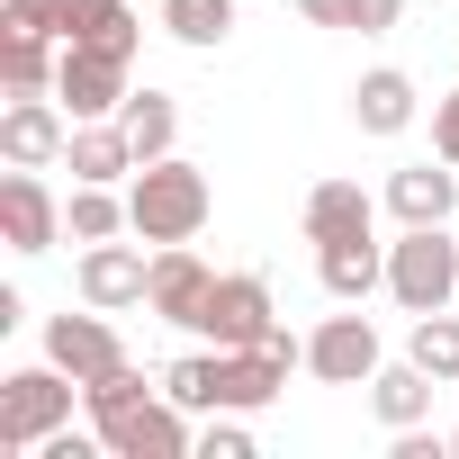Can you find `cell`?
<instances>
[{
    "mask_svg": "<svg viewBox=\"0 0 459 459\" xmlns=\"http://www.w3.org/2000/svg\"><path fill=\"white\" fill-rule=\"evenodd\" d=\"M198 459H253V432L244 423H207L198 432Z\"/></svg>",
    "mask_w": 459,
    "mask_h": 459,
    "instance_id": "cell-27",
    "label": "cell"
},
{
    "mask_svg": "<svg viewBox=\"0 0 459 459\" xmlns=\"http://www.w3.org/2000/svg\"><path fill=\"white\" fill-rule=\"evenodd\" d=\"M198 333H207L216 351H253V342L271 333V280H262V271H225V280L207 289V307H198Z\"/></svg>",
    "mask_w": 459,
    "mask_h": 459,
    "instance_id": "cell-5",
    "label": "cell"
},
{
    "mask_svg": "<svg viewBox=\"0 0 459 459\" xmlns=\"http://www.w3.org/2000/svg\"><path fill=\"white\" fill-rule=\"evenodd\" d=\"M64 100L55 91H10V117H0V153L10 162H28V171H46V162H64Z\"/></svg>",
    "mask_w": 459,
    "mask_h": 459,
    "instance_id": "cell-9",
    "label": "cell"
},
{
    "mask_svg": "<svg viewBox=\"0 0 459 459\" xmlns=\"http://www.w3.org/2000/svg\"><path fill=\"white\" fill-rule=\"evenodd\" d=\"M91 396V423H100V450H117V459H189L198 441H189V405H171V396H144V378H135V360L126 369H108V378H91L82 387Z\"/></svg>",
    "mask_w": 459,
    "mask_h": 459,
    "instance_id": "cell-1",
    "label": "cell"
},
{
    "mask_svg": "<svg viewBox=\"0 0 459 459\" xmlns=\"http://www.w3.org/2000/svg\"><path fill=\"white\" fill-rule=\"evenodd\" d=\"M307 369H316L325 387H369V378H378V333H369V316H325V325L307 333Z\"/></svg>",
    "mask_w": 459,
    "mask_h": 459,
    "instance_id": "cell-8",
    "label": "cell"
},
{
    "mask_svg": "<svg viewBox=\"0 0 459 459\" xmlns=\"http://www.w3.org/2000/svg\"><path fill=\"white\" fill-rule=\"evenodd\" d=\"M55 37H37V28H10L0 37V73H10V91H55Z\"/></svg>",
    "mask_w": 459,
    "mask_h": 459,
    "instance_id": "cell-21",
    "label": "cell"
},
{
    "mask_svg": "<svg viewBox=\"0 0 459 459\" xmlns=\"http://www.w3.org/2000/svg\"><path fill=\"white\" fill-rule=\"evenodd\" d=\"M55 100H64L73 117H117V108H126V55H108V46H64Z\"/></svg>",
    "mask_w": 459,
    "mask_h": 459,
    "instance_id": "cell-6",
    "label": "cell"
},
{
    "mask_svg": "<svg viewBox=\"0 0 459 459\" xmlns=\"http://www.w3.org/2000/svg\"><path fill=\"white\" fill-rule=\"evenodd\" d=\"M73 369H10V378H0V450H37L46 432H64L73 423Z\"/></svg>",
    "mask_w": 459,
    "mask_h": 459,
    "instance_id": "cell-3",
    "label": "cell"
},
{
    "mask_svg": "<svg viewBox=\"0 0 459 459\" xmlns=\"http://www.w3.org/2000/svg\"><path fill=\"white\" fill-rule=\"evenodd\" d=\"M117 126H126V144H135V171H144V162H162V153H171V135H180V108H171V91H126Z\"/></svg>",
    "mask_w": 459,
    "mask_h": 459,
    "instance_id": "cell-19",
    "label": "cell"
},
{
    "mask_svg": "<svg viewBox=\"0 0 459 459\" xmlns=\"http://www.w3.org/2000/svg\"><path fill=\"white\" fill-rule=\"evenodd\" d=\"M64 10H73V0H0V19L37 28V37H64Z\"/></svg>",
    "mask_w": 459,
    "mask_h": 459,
    "instance_id": "cell-26",
    "label": "cell"
},
{
    "mask_svg": "<svg viewBox=\"0 0 459 459\" xmlns=\"http://www.w3.org/2000/svg\"><path fill=\"white\" fill-rule=\"evenodd\" d=\"M387 207L405 216V225H450V207H459V162H405L396 180H387Z\"/></svg>",
    "mask_w": 459,
    "mask_h": 459,
    "instance_id": "cell-13",
    "label": "cell"
},
{
    "mask_svg": "<svg viewBox=\"0 0 459 459\" xmlns=\"http://www.w3.org/2000/svg\"><path fill=\"white\" fill-rule=\"evenodd\" d=\"M405 360H423V369L450 387V378H459V316H441V307H432V316H414V333H405Z\"/></svg>",
    "mask_w": 459,
    "mask_h": 459,
    "instance_id": "cell-24",
    "label": "cell"
},
{
    "mask_svg": "<svg viewBox=\"0 0 459 459\" xmlns=\"http://www.w3.org/2000/svg\"><path fill=\"white\" fill-rule=\"evenodd\" d=\"M450 289H459V244L441 225H405V244H387V298L405 316H432L450 307Z\"/></svg>",
    "mask_w": 459,
    "mask_h": 459,
    "instance_id": "cell-4",
    "label": "cell"
},
{
    "mask_svg": "<svg viewBox=\"0 0 459 459\" xmlns=\"http://www.w3.org/2000/svg\"><path fill=\"white\" fill-rule=\"evenodd\" d=\"M64 162H73V180H126V171H135V144H126V126L82 117L73 144H64Z\"/></svg>",
    "mask_w": 459,
    "mask_h": 459,
    "instance_id": "cell-17",
    "label": "cell"
},
{
    "mask_svg": "<svg viewBox=\"0 0 459 459\" xmlns=\"http://www.w3.org/2000/svg\"><path fill=\"white\" fill-rule=\"evenodd\" d=\"M153 10H162V0H153Z\"/></svg>",
    "mask_w": 459,
    "mask_h": 459,
    "instance_id": "cell-32",
    "label": "cell"
},
{
    "mask_svg": "<svg viewBox=\"0 0 459 459\" xmlns=\"http://www.w3.org/2000/svg\"><path fill=\"white\" fill-rule=\"evenodd\" d=\"M162 396H171V405H189V414H216V351L171 360V369H162Z\"/></svg>",
    "mask_w": 459,
    "mask_h": 459,
    "instance_id": "cell-25",
    "label": "cell"
},
{
    "mask_svg": "<svg viewBox=\"0 0 459 459\" xmlns=\"http://www.w3.org/2000/svg\"><path fill=\"white\" fill-rule=\"evenodd\" d=\"M369 405H378V423H396V432H405V423H423V414H432V369H423V360H396V369L378 360Z\"/></svg>",
    "mask_w": 459,
    "mask_h": 459,
    "instance_id": "cell-20",
    "label": "cell"
},
{
    "mask_svg": "<svg viewBox=\"0 0 459 459\" xmlns=\"http://www.w3.org/2000/svg\"><path fill=\"white\" fill-rule=\"evenodd\" d=\"M0 235H10V253H55V235H64V207L46 198V180L28 162L0 180Z\"/></svg>",
    "mask_w": 459,
    "mask_h": 459,
    "instance_id": "cell-10",
    "label": "cell"
},
{
    "mask_svg": "<svg viewBox=\"0 0 459 459\" xmlns=\"http://www.w3.org/2000/svg\"><path fill=\"white\" fill-rule=\"evenodd\" d=\"M207 207H216V189H207V171L180 162V153L144 162L135 189H126V225H135L144 244H189L198 225H207Z\"/></svg>",
    "mask_w": 459,
    "mask_h": 459,
    "instance_id": "cell-2",
    "label": "cell"
},
{
    "mask_svg": "<svg viewBox=\"0 0 459 459\" xmlns=\"http://www.w3.org/2000/svg\"><path fill=\"white\" fill-rule=\"evenodd\" d=\"M307 28H360V0H298Z\"/></svg>",
    "mask_w": 459,
    "mask_h": 459,
    "instance_id": "cell-28",
    "label": "cell"
},
{
    "mask_svg": "<svg viewBox=\"0 0 459 459\" xmlns=\"http://www.w3.org/2000/svg\"><path fill=\"white\" fill-rule=\"evenodd\" d=\"M207 262L189 253V244H162L153 253V289H144V307L162 316V325H198V307H207Z\"/></svg>",
    "mask_w": 459,
    "mask_h": 459,
    "instance_id": "cell-12",
    "label": "cell"
},
{
    "mask_svg": "<svg viewBox=\"0 0 459 459\" xmlns=\"http://www.w3.org/2000/svg\"><path fill=\"white\" fill-rule=\"evenodd\" d=\"M64 46H108L135 64V0H73L64 10Z\"/></svg>",
    "mask_w": 459,
    "mask_h": 459,
    "instance_id": "cell-18",
    "label": "cell"
},
{
    "mask_svg": "<svg viewBox=\"0 0 459 459\" xmlns=\"http://www.w3.org/2000/svg\"><path fill=\"white\" fill-rule=\"evenodd\" d=\"M162 28L180 46H225L235 37V0H162Z\"/></svg>",
    "mask_w": 459,
    "mask_h": 459,
    "instance_id": "cell-23",
    "label": "cell"
},
{
    "mask_svg": "<svg viewBox=\"0 0 459 459\" xmlns=\"http://www.w3.org/2000/svg\"><path fill=\"white\" fill-rule=\"evenodd\" d=\"M432 144H441V162H459V91L432 100Z\"/></svg>",
    "mask_w": 459,
    "mask_h": 459,
    "instance_id": "cell-29",
    "label": "cell"
},
{
    "mask_svg": "<svg viewBox=\"0 0 459 459\" xmlns=\"http://www.w3.org/2000/svg\"><path fill=\"white\" fill-rule=\"evenodd\" d=\"M351 117H360V135H405V126H414V82H405L396 64L360 73V91H351Z\"/></svg>",
    "mask_w": 459,
    "mask_h": 459,
    "instance_id": "cell-15",
    "label": "cell"
},
{
    "mask_svg": "<svg viewBox=\"0 0 459 459\" xmlns=\"http://www.w3.org/2000/svg\"><path fill=\"white\" fill-rule=\"evenodd\" d=\"M144 289H153V262H144L135 244L108 235V244L82 253V307H108V316H117V307H144Z\"/></svg>",
    "mask_w": 459,
    "mask_h": 459,
    "instance_id": "cell-11",
    "label": "cell"
},
{
    "mask_svg": "<svg viewBox=\"0 0 459 459\" xmlns=\"http://www.w3.org/2000/svg\"><path fill=\"white\" fill-rule=\"evenodd\" d=\"M316 280L342 298V307H360L378 280H387V253L369 244V235H342V244H316Z\"/></svg>",
    "mask_w": 459,
    "mask_h": 459,
    "instance_id": "cell-14",
    "label": "cell"
},
{
    "mask_svg": "<svg viewBox=\"0 0 459 459\" xmlns=\"http://www.w3.org/2000/svg\"><path fill=\"white\" fill-rule=\"evenodd\" d=\"M46 360H55V369H73V378L91 387V378L126 369V342H117L108 307H91V316H55V325H46Z\"/></svg>",
    "mask_w": 459,
    "mask_h": 459,
    "instance_id": "cell-7",
    "label": "cell"
},
{
    "mask_svg": "<svg viewBox=\"0 0 459 459\" xmlns=\"http://www.w3.org/2000/svg\"><path fill=\"white\" fill-rule=\"evenodd\" d=\"M405 19V0H360V37H387Z\"/></svg>",
    "mask_w": 459,
    "mask_h": 459,
    "instance_id": "cell-30",
    "label": "cell"
},
{
    "mask_svg": "<svg viewBox=\"0 0 459 459\" xmlns=\"http://www.w3.org/2000/svg\"><path fill=\"white\" fill-rule=\"evenodd\" d=\"M450 459H459V432H450Z\"/></svg>",
    "mask_w": 459,
    "mask_h": 459,
    "instance_id": "cell-31",
    "label": "cell"
},
{
    "mask_svg": "<svg viewBox=\"0 0 459 459\" xmlns=\"http://www.w3.org/2000/svg\"><path fill=\"white\" fill-rule=\"evenodd\" d=\"M64 225H73V244H108L117 225H126V198H108V180H73Z\"/></svg>",
    "mask_w": 459,
    "mask_h": 459,
    "instance_id": "cell-22",
    "label": "cell"
},
{
    "mask_svg": "<svg viewBox=\"0 0 459 459\" xmlns=\"http://www.w3.org/2000/svg\"><path fill=\"white\" fill-rule=\"evenodd\" d=\"M342 235H369V189L360 180H316L307 189V244H342Z\"/></svg>",
    "mask_w": 459,
    "mask_h": 459,
    "instance_id": "cell-16",
    "label": "cell"
}]
</instances>
